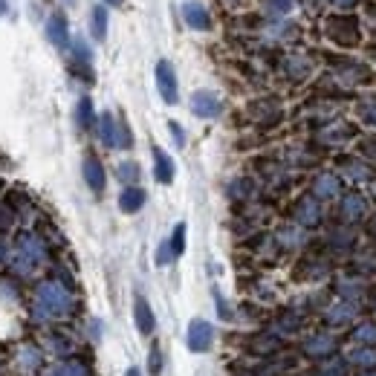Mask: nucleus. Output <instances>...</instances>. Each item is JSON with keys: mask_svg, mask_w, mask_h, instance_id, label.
Returning <instances> with one entry per match:
<instances>
[{"mask_svg": "<svg viewBox=\"0 0 376 376\" xmlns=\"http://www.w3.org/2000/svg\"><path fill=\"white\" fill-rule=\"evenodd\" d=\"M313 191H316V197L330 200V197H336V194H339V180H336V177H330V174H321V177L316 180V186H313Z\"/></svg>", "mask_w": 376, "mask_h": 376, "instance_id": "obj_17", "label": "nucleus"}, {"mask_svg": "<svg viewBox=\"0 0 376 376\" xmlns=\"http://www.w3.org/2000/svg\"><path fill=\"white\" fill-rule=\"evenodd\" d=\"M119 180L136 183V180H139V165H136V162H122V165H119Z\"/></svg>", "mask_w": 376, "mask_h": 376, "instance_id": "obj_22", "label": "nucleus"}, {"mask_svg": "<svg viewBox=\"0 0 376 376\" xmlns=\"http://www.w3.org/2000/svg\"><path fill=\"white\" fill-rule=\"evenodd\" d=\"M168 249H171L174 258H180V255L186 252V223H177V226H174V235H171V240H168Z\"/></svg>", "mask_w": 376, "mask_h": 376, "instance_id": "obj_19", "label": "nucleus"}, {"mask_svg": "<svg viewBox=\"0 0 376 376\" xmlns=\"http://www.w3.org/2000/svg\"><path fill=\"white\" fill-rule=\"evenodd\" d=\"M124 376H142V373H139V367H128V373H124Z\"/></svg>", "mask_w": 376, "mask_h": 376, "instance_id": "obj_32", "label": "nucleus"}, {"mask_svg": "<svg viewBox=\"0 0 376 376\" xmlns=\"http://www.w3.org/2000/svg\"><path fill=\"white\" fill-rule=\"evenodd\" d=\"M373 197H376V180H373Z\"/></svg>", "mask_w": 376, "mask_h": 376, "instance_id": "obj_36", "label": "nucleus"}, {"mask_svg": "<svg viewBox=\"0 0 376 376\" xmlns=\"http://www.w3.org/2000/svg\"><path fill=\"white\" fill-rule=\"evenodd\" d=\"M6 9H9V6H6V0H0V15H6Z\"/></svg>", "mask_w": 376, "mask_h": 376, "instance_id": "obj_34", "label": "nucleus"}, {"mask_svg": "<svg viewBox=\"0 0 376 376\" xmlns=\"http://www.w3.org/2000/svg\"><path fill=\"white\" fill-rule=\"evenodd\" d=\"M168 131H171L177 148H186V134H183V128H180V122H168Z\"/></svg>", "mask_w": 376, "mask_h": 376, "instance_id": "obj_26", "label": "nucleus"}, {"mask_svg": "<svg viewBox=\"0 0 376 376\" xmlns=\"http://www.w3.org/2000/svg\"><path fill=\"white\" fill-rule=\"evenodd\" d=\"M365 212H367V203L362 194H345V200H342V217L345 220H359V217H365Z\"/></svg>", "mask_w": 376, "mask_h": 376, "instance_id": "obj_12", "label": "nucleus"}, {"mask_svg": "<svg viewBox=\"0 0 376 376\" xmlns=\"http://www.w3.org/2000/svg\"><path fill=\"white\" fill-rule=\"evenodd\" d=\"M324 35L333 41L336 47L353 50L362 44V26L359 18L350 12H339V15H327L324 18Z\"/></svg>", "mask_w": 376, "mask_h": 376, "instance_id": "obj_1", "label": "nucleus"}, {"mask_svg": "<svg viewBox=\"0 0 376 376\" xmlns=\"http://www.w3.org/2000/svg\"><path fill=\"white\" fill-rule=\"evenodd\" d=\"M64 4H67V6H72V4H75V0H64Z\"/></svg>", "mask_w": 376, "mask_h": 376, "instance_id": "obj_35", "label": "nucleus"}, {"mask_svg": "<svg viewBox=\"0 0 376 376\" xmlns=\"http://www.w3.org/2000/svg\"><path fill=\"white\" fill-rule=\"evenodd\" d=\"M359 116H362L367 124H373V128H376V99L362 102V104H359Z\"/></svg>", "mask_w": 376, "mask_h": 376, "instance_id": "obj_23", "label": "nucleus"}, {"mask_svg": "<svg viewBox=\"0 0 376 376\" xmlns=\"http://www.w3.org/2000/svg\"><path fill=\"white\" fill-rule=\"evenodd\" d=\"M264 9H267V15H272V18H284V15H289V9H292V0H264Z\"/></svg>", "mask_w": 376, "mask_h": 376, "instance_id": "obj_21", "label": "nucleus"}, {"mask_svg": "<svg viewBox=\"0 0 376 376\" xmlns=\"http://www.w3.org/2000/svg\"><path fill=\"white\" fill-rule=\"evenodd\" d=\"M367 15L376 21V4H367Z\"/></svg>", "mask_w": 376, "mask_h": 376, "instance_id": "obj_31", "label": "nucleus"}, {"mask_svg": "<svg viewBox=\"0 0 376 376\" xmlns=\"http://www.w3.org/2000/svg\"><path fill=\"white\" fill-rule=\"evenodd\" d=\"M75 119H78V128H85V131H90V128H93V122H96V113H93V102H90L87 96L78 102Z\"/></svg>", "mask_w": 376, "mask_h": 376, "instance_id": "obj_18", "label": "nucleus"}, {"mask_svg": "<svg viewBox=\"0 0 376 376\" xmlns=\"http://www.w3.org/2000/svg\"><path fill=\"white\" fill-rule=\"evenodd\" d=\"M356 136V128L353 124H336V128H330V131H321V142H348V139H353Z\"/></svg>", "mask_w": 376, "mask_h": 376, "instance_id": "obj_16", "label": "nucleus"}, {"mask_svg": "<svg viewBox=\"0 0 376 376\" xmlns=\"http://www.w3.org/2000/svg\"><path fill=\"white\" fill-rule=\"evenodd\" d=\"M171 258H174V255H171V249H168V243H162V246L156 249V264H159V267H165V264H168Z\"/></svg>", "mask_w": 376, "mask_h": 376, "instance_id": "obj_27", "label": "nucleus"}, {"mask_svg": "<svg viewBox=\"0 0 376 376\" xmlns=\"http://www.w3.org/2000/svg\"><path fill=\"white\" fill-rule=\"evenodd\" d=\"M212 342H215L212 324H208L205 318H194V321L188 324V348H191L194 353H205L208 348H212Z\"/></svg>", "mask_w": 376, "mask_h": 376, "instance_id": "obj_4", "label": "nucleus"}, {"mask_svg": "<svg viewBox=\"0 0 376 376\" xmlns=\"http://www.w3.org/2000/svg\"><path fill=\"white\" fill-rule=\"evenodd\" d=\"M359 151L367 156V159H376V134H370V136H365L362 142H359Z\"/></svg>", "mask_w": 376, "mask_h": 376, "instance_id": "obj_25", "label": "nucleus"}, {"mask_svg": "<svg viewBox=\"0 0 376 376\" xmlns=\"http://www.w3.org/2000/svg\"><path fill=\"white\" fill-rule=\"evenodd\" d=\"M104 4H107V6H122L124 0H104Z\"/></svg>", "mask_w": 376, "mask_h": 376, "instance_id": "obj_33", "label": "nucleus"}, {"mask_svg": "<svg viewBox=\"0 0 376 376\" xmlns=\"http://www.w3.org/2000/svg\"><path fill=\"white\" fill-rule=\"evenodd\" d=\"M90 32H93L96 41L107 38V6L104 4L93 6V12H90Z\"/></svg>", "mask_w": 376, "mask_h": 376, "instance_id": "obj_15", "label": "nucleus"}, {"mask_svg": "<svg viewBox=\"0 0 376 376\" xmlns=\"http://www.w3.org/2000/svg\"><path fill=\"white\" fill-rule=\"evenodd\" d=\"M154 177H156V183H162V186H171L174 183V174H177V168H174V159L165 154L159 145H154Z\"/></svg>", "mask_w": 376, "mask_h": 376, "instance_id": "obj_6", "label": "nucleus"}, {"mask_svg": "<svg viewBox=\"0 0 376 376\" xmlns=\"http://www.w3.org/2000/svg\"><path fill=\"white\" fill-rule=\"evenodd\" d=\"M85 180H87V186L99 194V191H104V186H107V174H104V165L99 162V156H85Z\"/></svg>", "mask_w": 376, "mask_h": 376, "instance_id": "obj_8", "label": "nucleus"}, {"mask_svg": "<svg viewBox=\"0 0 376 376\" xmlns=\"http://www.w3.org/2000/svg\"><path fill=\"white\" fill-rule=\"evenodd\" d=\"M342 165V171L350 177V180H373V171H370V165H365L362 159H353V156H345L339 159Z\"/></svg>", "mask_w": 376, "mask_h": 376, "instance_id": "obj_13", "label": "nucleus"}, {"mask_svg": "<svg viewBox=\"0 0 376 376\" xmlns=\"http://www.w3.org/2000/svg\"><path fill=\"white\" fill-rule=\"evenodd\" d=\"M145 200H148V194L142 191V188H136V186H128L122 194H119V208L124 215H134V212H139V208L145 205Z\"/></svg>", "mask_w": 376, "mask_h": 376, "instance_id": "obj_10", "label": "nucleus"}, {"mask_svg": "<svg viewBox=\"0 0 376 376\" xmlns=\"http://www.w3.org/2000/svg\"><path fill=\"white\" fill-rule=\"evenodd\" d=\"M220 4H223L226 9H240V6L246 4V0H220Z\"/></svg>", "mask_w": 376, "mask_h": 376, "instance_id": "obj_30", "label": "nucleus"}, {"mask_svg": "<svg viewBox=\"0 0 376 376\" xmlns=\"http://www.w3.org/2000/svg\"><path fill=\"white\" fill-rule=\"evenodd\" d=\"M286 70H289L292 78H304V75L310 72V61H307L304 55H289V58H286Z\"/></svg>", "mask_w": 376, "mask_h": 376, "instance_id": "obj_20", "label": "nucleus"}, {"mask_svg": "<svg viewBox=\"0 0 376 376\" xmlns=\"http://www.w3.org/2000/svg\"><path fill=\"white\" fill-rule=\"evenodd\" d=\"M134 318H136V327H139L142 336H151L154 327H156V318H154L151 304H148L142 296H136V299H134Z\"/></svg>", "mask_w": 376, "mask_h": 376, "instance_id": "obj_9", "label": "nucleus"}, {"mask_svg": "<svg viewBox=\"0 0 376 376\" xmlns=\"http://www.w3.org/2000/svg\"><path fill=\"white\" fill-rule=\"evenodd\" d=\"M183 21L191 26V29H212V15H208V9L203 4H197V0H186L183 4Z\"/></svg>", "mask_w": 376, "mask_h": 376, "instance_id": "obj_5", "label": "nucleus"}, {"mask_svg": "<svg viewBox=\"0 0 376 376\" xmlns=\"http://www.w3.org/2000/svg\"><path fill=\"white\" fill-rule=\"evenodd\" d=\"M47 38H50L53 47L67 50V44H70V26H67V18L61 12L50 15V21H47Z\"/></svg>", "mask_w": 376, "mask_h": 376, "instance_id": "obj_7", "label": "nucleus"}, {"mask_svg": "<svg viewBox=\"0 0 376 376\" xmlns=\"http://www.w3.org/2000/svg\"><path fill=\"white\" fill-rule=\"evenodd\" d=\"M191 113L200 116V119H217L223 113V102L212 90H197L191 96Z\"/></svg>", "mask_w": 376, "mask_h": 376, "instance_id": "obj_3", "label": "nucleus"}, {"mask_svg": "<svg viewBox=\"0 0 376 376\" xmlns=\"http://www.w3.org/2000/svg\"><path fill=\"white\" fill-rule=\"evenodd\" d=\"M296 217H299L304 226H316V223L321 220V208H318V203H316L313 197H304V200L299 203V208H296Z\"/></svg>", "mask_w": 376, "mask_h": 376, "instance_id": "obj_14", "label": "nucleus"}, {"mask_svg": "<svg viewBox=\"0 0 376 376\" xmlns=\"http://www.w3.org/2000/svg\"><path fill=\"white\" fill-rule=\"evenodd\" d=\"M156 90H159V96H162L165 104H177L180 102V87H177L174 64L165 61V58L156 64Z\"/></svg>", "mask_w": 376, "mask_h": 376, "instance_id": "obj_2", "label": "nucleus"}, {"mask_svg": "<svg viewBox=\"0 0 376 376\" xmlns=\"http://www.w3.org/2000/svg\"><path fill=\"white\" fill-rule=\"evenodd\" d=\"M330 4H333V6H339V9H353V6L359 4V0H330Z\"/></svg>", "mask_w": 376, "mask_h": 376, "instance_id": "obj_29", "label": "nucleus"}, {"mask_svg": "<svg viewBox=\"0 0 376 376\" xmlns=\"http://www.w3.org/2000/svg\"><path fill=\"white\" fill-rule=\"evenodd\" d=\"M72 53H75L78 61H90V47H87V41L75 38V41H72Z\"/></svg>", "mask_w": 376, "mask_h": 376, "instance_id": "obj_24", "label": "nucleus"}, {"mask_svg": "<svg viewBox=\"0 0 376 376\" xmlns=\"http://www.w3.org/2000/svg\"><path fill=\"white\" fill-rule=\"evenodd\" d=\"M99 136L107 148H119V122L113 119V113L99 116Z\"/></svg>", "mask_w": 376, "mask_h": 376, "instance_id": "obj_11", "label": "nucleus"}, {"mask_svg": "<svg viewBox=\"0 0 376 376\" xmlns=\"http://www.w3.org/2000/svg\"><path fill=\"white\" fill-rule=\"evenodd\" d=\"M159 370H162V362H159V350H156V348H154V350H151V373H154V376H156V373H159Z\"/></svg>", "mask_w": 376, "mask_h": 376, "instance_id": "obj_28", "label": "nucleus"}]
</instances>
